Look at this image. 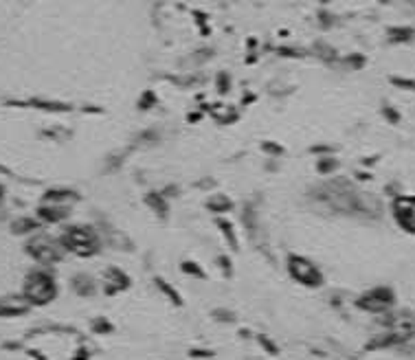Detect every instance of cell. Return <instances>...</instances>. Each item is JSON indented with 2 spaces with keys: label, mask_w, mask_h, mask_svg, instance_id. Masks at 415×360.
Returning <instances> with one entry per match:
<instances>
[{
  "label": "cell",
  "mask_w": 415,
  "mask_h": 360,
  "mask_svg": "<svg viewBox=\"0 0 415 360\" xmlns=\"http://www.w3.org/2000/svg\"><path fill=\"white\" fill-rule=\"evenodd\" d=\"M38 216L44 220V222H59V220H64L69 216V209L66 206H59V204H44L40 206V211Z\"/></svg>",
  "instance_id": "cell-8"
},
{
  "label": "cell",
  "mask_w": 415,
  "mask_h": 360,
  "mask_svg": "<svg viewBox=\"0 0 415 360\" xmlns=\"http://www.w3.org/2000/svg\"><path fill=\"white\" fill-rule=\"evenodd\" d=\"M394 216L404 231L415 233V196H400L394 202Z\"/></svg>",
  "instance_id": "cell-5"
},
{
  "label": "cell",
  "mask_w": 415,
  "mask_h": 360,
  "mask_svg": "<svg viewBox=\"0 0 415 360\" xmlns=\"http://www.w3.org/2000/svg\"><path fill=\"white\" fill-rule=\"evenodd\" d=\"M75 290H77L79 294H91V292H93L91 279H88V277H77V279H75Z\"/></svg>",
  "instance_id": "cell-10"
},
{
  "label": "cell",
  "mask_w": 415,
  "mask_h": 360,
  "mask_svg": "<svg viewBox=\"0 0 415 360\" xmlns=\"http://www.w3.org/2000/svg\"><path fill=\"white\" fill-rule=\"evenodd\" d=\"M34 229H38V222L31 218H20L14 222V233H26V231H34Z\"/></svg>",
  "instance_id": "cell-9"
},
{
  "label": "cell",
  "mask_w": 415,
  "mask_h": 360,
  "mask_svg": "<svg viewBox=\"0 0 415 360\" xmlns=\"http://www.w3.org/2000/svg\"><path fill=\"white\" fill-rule=\"evenodd\" d=\"M396 304V296L391 288H374L359 299V306L367 312H387Z\"/></svg>",
  "instance_id": "cell-4"
},
{
  "label": "cell",
  "mask_w": 415,
  "mask_h": 360,
  "mask_svg": "<svg viewBox=\"0 0 415 360\" xmlns=\"http://www.w3.org/2000/svg\"><path fill=\"white\" fill-rule=\"evenodd\" d=\"M26 251H29V255H31L40 264H55V261L62 259L64 253H66L62 239H53L49 235L31 237V239H29V244H26Z\"/></svg>",
  "instance_id": "cell-3"
},
{
  "label": "cell",
  "mask_w": 415,
  "mask_h": 360,
  "mask_svg": "<svg viewBox=\"0 0 415 360\" xmlns=\"http://www.w3.org/2000/svg\"><path fill=\"white\" fill-rule=\"evenodd\" d=\"M62 244L66 251L81 255V257L95 255L99 251V239H97L95 231L88 229V226H71L62 235Z\"/></svg>",
  "instance_id": "cell-2"
},
{
  "label": "cell",
  "mask_w": 415,
  "mask_h": 360,
  "mask_svg": "<svg viewBox=\"0 0 415 360\" xmlns=\"http://www.w3.org/2000/svg\"><path fill=\"white\" fill-rule=\"evenodd\" d=\"M55 294H57V286L49 273H44V270H34V273L26 275L22 296L31 306H46L53 301Z\"/></svg>",
  "instance_id": "cell-1"
},
{
  "label": "cell",
  "mask_w": 415,
  "mask_h": 360,
  "mask_svg": "<svg viewBox=\"0 0 415 360\" xmlns=\"http://www.w3.org/2000/svg\"><path fill=\"white\" fill-rule=\"evenodd\" d=\"M3 194H5V189H3V187H0V202H3Z\"/></svg>",
  "instance_id": "cell-11"
},
{
  "label": "cell",
  "mask_w": 415,
  "mask_h": 360,
  "mask_svg": "<svg viewBox=\"0 0 415 360\" xmlns=\"http://www.w3.org/2000/svg\"><path fill=\"white\" fill-rule=\"evenodd\" d=\"M290 273L294 279H299L308 286H319L321 284V273L314 264H310L304 257H290Z\"/></svg>",
  "instance_id": "cell-6"
},
{
  "label": "cell",
  "mask_w": 415,
  "mask_h": 360,
  "mask_svg": "<svg viewBox=\"0 0 415 360\" xmlns=\"http://www.w3.org/2000/svg\"><path fill=\"white\" fill-rule=\"evenodd\" d=\"M29 304L24 296H5L0 299V316H16V314H24L29 310Z\"/></svg>",
  "instance_id": "cell-7"
}]
</instances>
